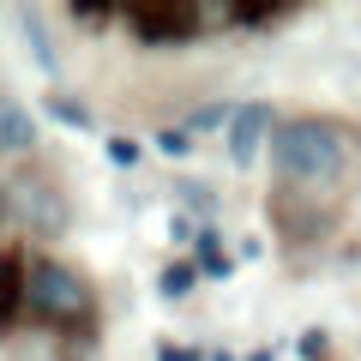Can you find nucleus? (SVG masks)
<instances>
[{
    "label": "nucleus",
    "mask_w": 361,
    "mask_h": 361,
    "mask_svg": "<svg viewBox=\"0 0 361 361\" xmlns=\"http://www.w3.org/2000/svg\"><path fill=\"white\" fill-rule=\"evenodd\" d=\"M271 163H277V180H289V187H331L349 163L343 127L319 121V115L283 121V127L271 133Z\"/></svg>",
    "instance_id": "f257e3e1"
},
{
    "label": "nucleus",
    "mask_w": 361,
    "mask_h": 361,
    "mask_svg": "<svg viewBox=\"0 0 361 361\" xmlns=\"http://www.w3.org/2000/svg\"><path fill=\"white\" fill-rule=\"evenodd\" d=\"M18 301L49 331H90V319H97V289L61 259H30L18 277Z\"/></svg>",
    "instance_id": "f03ea898"
},
{
    "label": "nucleus",
    "mask_w": 361,
    "mask_h": 361,
    "mask_svg": "<svg viewBox=\"0 0 361 361\" xmlns=\"http://www.w3.org/2000/svg\"><path fill=\"white\" fill-rule=\"evenodd\" d=\"M6 217H18L30 235H61L66 199L49 175H6Z\"/></svg>",
    "instance_id": "7ed1b4c3"
},
{
    "label": "nucleus",
    "mask_w": 361,
    "mask_h": 361,
    "mask_svg": "<svg viewBox=\"0 0 361 361\" xmlns=\"http://www.w3.org/2000/svg\"><path fill=\"white\" fill-rule=\"evenodd\" d=\"M127 25L139 30V42L157 49H175V42H193L205 30V6H187V0H157V6H127Z\"/></svg>",
    "instance_id": "20e7f679"
},
{
    "label": "nucleus",
    "mask_w": 361,
    "mask_h": 361,
    "mask_svg": "<svg viewBox=\"0 0 361 361\" xmlns=\"http://www.w3.org/2000/svg\"><path fill=\"white\" fill-rule=\"evenodd\" d=\"M271 133H277L271 103H247V109H235V115H229V163H235V169H253Z\"/></svg>",
    "instance_id": "39448f33"
},
{
    "label": "nucleus",
    "mask_w": 361,
    "mask_h": 361,
    "mask_svg": "<svg viewBox=\"0 0 361 361\" xmlns=\"http://www.w3.org/2000/svg\"><path fill=\"white\" fill-rule=\"evenodd\" d=\"M30 145H37V121L13 97H0V157H25Z\"/></svg>",
    "instance_id": "423d86ee"
},
{
    "label": "nucleus",
    "mask_w": 361,
    "mask_h": 361,
    "mask_svg": "<svg viewBox=\"0 0 361 361\" xmlns=\"http://www.w3.org/2000/svg\"><path fill=\"white\" fill-rule=\"evenodd\" d=\"M223 18H229L235 30H271V25L289 18V6H223Z\"/></svg>",
    "instance_id": "0eeeda50"
},
{
    "label": "nucleus",
    "mask_w": 361,
    "mask_h": 361,
    "mask_svg": "<svg viewBox=\"0 0 361 361\" xmlns=\"http://www.w3.org/2000/svg\"><path fill=\"white\" fill-rule=\"evenodd\" d=\"M18 307H25V301H18V259H13V253H0V331L13 325Z\"/></svg>",
    "instance_id": "6e6552de"
},
{
    "label": "nucleus",
    "mask_w": 361,
    "mask_h": 361,
    "mask_svg": "<svg viewBox=\"0 0 361 361\" xmlns=\"http://www.w3.org/2000/svg\"><path fill=\"white\" fill-rule=\"evenodd\" d=\"M13 361H66V355H61V343H54V331H30V337L13 343Z\"/></svg>",
    "instance_id": "1a4fd4ad"
},
{
    "label": "nucleus",
    "mask_w": 361,
    "mask_h": 361,
    "mask_svg": "<svg viewBox=\"0 0 361 361\" xmlns=\"http://www.w3.org/2000/svg\"><path fill=\"white\" fill-rule=\"evenodd\" d=\"M18 25H25V42H30V54H37V66L54 78V42H49V30H42V18H37V13H25Z\"/></svg>",
    "instance_id": "9d476101"
},
{
    "label": "nucleus",
    "mask_w": 361,
    "mask_h": 361,
    "mask_svg": "<svg viewBox=\"0 0 361 361\" xmlns=\"http://www.w3.org/2000/svg\"><path fill=\"white\" fill-rule=\"evenodd\" d=\"M199 283V271H193V259H175V265H163V277H157V289H163L169 301H180L187 289Z\"/></svg>",
    "instance_id": "9b49d317"
},
{
    "label": "nucleus",
    "mask_w": 361,
    "mask_h": 361,
    "mask_svg": "<svg viewBox=\"0 0 361 361\" xmlns=\"http://www.w3.org/2000/svg\"><path fill=\"white\" fill-rule=\"evenodd\" d=\"M49 115H54V121H66V127H78V133H90L85 103H73V97H61V90H49Z\"/></svg>",
    "instance_id": "f8f14e48"
},
{
    "label": "nucleus",
    "mask_w": 361,
    "mask_h": 361,
    "mask_svg": "<svg viewBox=\"0 0 361 361\" xmlns=\"http://www.w3.org/2000/svg\"><path fill=\"white\" fill-rule=\"evenodd\" d=\"M229 115H235V109L211 103V109H199L193 121H180V133H187V139H193V133H211V127H229Z\"/></svg>",
    "instance_id": "ddd939ff"
},
{
    "label": "nucleus",
    "mask_w": 361,
    "mask_h": 361,
    "mask_svg": "<svg viewBox=\"0 0 361 361\" xmlns=\"http://www.w3.org/2000/svg\"><path fill=\"white\" fill-rule=\"evenodd\" d=\"M180 205H187V217H211V211H217V199H211V187H199V180H180Z\"/></svg>",
    "instance_id": "4468645a"
},
{
    "label": "nucleus",
    "mask_w": 361,
    "mask_h": 361,
    "mask_svg": "<svg viewBox=\"0 0 361 361\" xmlns=\"http://www.w3.org/2000/svg\"><path fill=\"white\" fill-rule=\"evenodd\" d=\"M157 151H163V157H187V151H193V139H187L180 127H163V133H157Z\"/></svg>",
    "instance_id": "2eb2a0df"
},
{
    "label": "nucleus",
    "mask_w": 361,
    "mask_h": 361,
    "mask_svg": "<svg viewBox=\"0 0 361 361\" xmlns=\"http://www.w3.org/2000/svg\"><path fill=\"white\" fill-rule=\"evenodd\" d=\"M169 235H175V241H199V223L187 217V211H175V217H169Z\"/></svg>",
    "instance_id": "dca6fc26"
},
{
    "label": "nucleus",
    "mask_w": 361,
    "mask_h": 361,
    "mask_svg": "<svg viewBox=\"0 0 361 361\" xmlns=\"http://www.w3.org/2000/svg\"><path fill=\"white\" fill-rule=\"evenodd\" d=\"M73 18H78V25H90V30H97V25H109L115 13H109V6H73Z\"/></svg>",
    "instance_id": "f3484780"
},
{
    "label": "nucleus",
    "mask_w": 361,
    "mask_h": 361,
    "mask_svg": "<svg viewBox=\"0 0 361 361\" xmlns=\"http://www.w3.org/2000/svg\"><path fill=\"white\" fill-rule=\"evenodd\" d=\"M109 157L127 169V163H139V145H133V139H109Z\"/></svg>",
    "instance_id": "a211bd4d"
},
{
    "label": "nucleus",
    "mask_w": 361,
    "mask_h": 361,
    "mask_svg": "<svg viewBox=\"0 0 361 361\" xmlns=\"http://www.w3.org/2000/svg\"><path fill=\"white\" fill-rule=\"evenodd\" d=\"M157 361H205V349H180V343H163Z\"/></svg>",
    "instance_id": "6ab92c4d"
},
{
    "label": "nucleus",
    "mask_w": 361,
    "mask_h": 361,
    "mask_svg": "<svg viewBox=\"0 0 361 361\" xmlns=\"http://www.w3.org/2000/svg\"><path fill=\"white\" fill-rule=\"evenodd\" d=\"M301 355H313V361H325V337L313 331V337H301Z\"/></svg>",
    "instance_id": "aec40b11"
},
{
    "label": "nucleus",
    "mask_w": 361,
    "mask_h": 361,
    "mask_svg": "<svg viewBox=\"0 0 361 361\" xmlns=\"http://www.w3.org/2000/svg\"><path fill=\"white\" fill-rule=\"evenodd\" d=\"M205 361H235V355H229V349H217V355H205Z\"/></svg>",
    "instance_id": "412c9836"
},
{
    "label": "nucleus",
    "mask_w": 361,
    "mask_h": 361,
    "mask_svg": "<svg viewBox=\"0 0 361 361\" xmlns=\"http://www.w3.org/2000/svg\"><path fill=\"white\" fill-rule=\"evenodd\" d=\"M247 361H271V355H265V349H253V355H247Z\"/></svg>",
    "instance_id": "4be33fe9"
}]
</instances>
